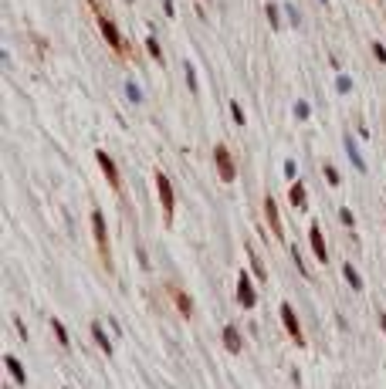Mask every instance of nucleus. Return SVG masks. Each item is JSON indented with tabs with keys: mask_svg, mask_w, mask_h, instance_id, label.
<instances>
[{
	"mask_svg": "<svg viewBox=\"0 0 386 389\" xmlns=\"http://www.w3.org/2000/svg\"><path fill=\"white\" fill-rule=\"evenodd\" d=\"M335 88H339L342 95H346V91H352V81H349L346 75H339V81H335Z\"/></svg>",
	"mask_w": 386,
	"mask_h": 389,
	"instance_id": "22",
	"label": "nucleus"
},
{
	"mask_svg": "<svg viewBox=\"0 0 386 389\" xmlns=\"http://www.w3.org/2000/svg\"><path fill=\"white\" fill-rule=\"evenodd\" d=\"M156 189H159V200H163V213H166V220H173V203H176V197H173V183L170 176H163V173H156Z\"/></svg>",
	"mask_w": 386,
	"mask_h": 389,
	"instance_id": "2",
	"label": "nucleus"
},
{
	"mask_svg": "<svg viewBox=\"0 0 386 389\" xmlns=\"http://www.w3.org/2000/svg\"><path fill=\"white\" fill-rule=\"evenodd\" d=\"M379 325H383V332H386V311H379Z\"/></svg>",
	"mask_w": 386,
	"mask_h": 389,
	"instance_id": "29",
	"label": "nucleus"
},
{
	"mask_svg": "<svg viewBox=\"0 0 386 389\" xmlns=\"http://www.w3.org/2000/svg\"><path fill=\"white\" fill-rule=\"evenodd\" d=\"M91 230H95V244H99V251H102L105 264H109V233H105V217H102V210H91Z\"/></svg>",
	"mask_w": 386,
	"mask_h": 389,
	"instance_id": "4",
	"label": "nucleus"
},
{
	"mask_svg": "<svg viewBox=\"0 0 386 389\" xmlns=\"http://www.w3.org/2000/svg\"><path fill=\"white\" fill-rule=\"evenodd\" d=\"M288 197H292V203H295V210H305V186H302V183H292Z\"/></svg>",
	"mask_w": 386,
	"mask_h": 389,
	"instance_id": "14",
	"label": "nucleus"
},
{
	"mask_svg": "<svg viewBox=\"0 0 386 389\" xmlns=\"http://www.w3.org/2000/svg\"><path fill=\"white\" fill-rule=\"evenodd\" d=\"M51 328H55V335H58V342L65 345V349H68V345H71V338H68V328H65V325L58 322V318H51Z\"/></svg>",
	"mask_w": 386,
	"mask_h": 389,
	"instance_id": "16",
	"label": "nucleus"
},
{
	"mask_svg": "<svg viewBox=\"0 0 386 389\" xmlns=\"http://www.w3.org/2000/svg\"><path fill=\"white\" fill-rule=\"evenodd\" d=\"M125 95H129V102H142V91L136 81H125Z\"/></svg>",
	"mask_w": 386,
	"mask_h": 389,
	"instance_id": "19",
	"label": "nucleus"
},
{
	"mask_svg": "<svg viewBox=\"0 0 386 389\" xmlns=\"http://www.w3.org/2000/svg\"><path fill=\"white\" fill-rule=\"evenodd\" d=\"M224 345H227L230 352H240V349H244V338H240V332L234 328V325H227V328H224Z\"/></svg>",
	"mask_w": 386,
	"mask_h": 389,
	"instance_id": "10",
	"label": "nucleus"
},
{
	"mask_svg": "<svg viewBox=\"0 0 386 389\" xmlns=\"http://www.w3.org/2000/svg\"><path fill=\"white\" fill-rule=\"evenodd\" d=\"M95 159H99V166H102V173L109 176V183H112V186L119 189V173H115V163L109 159V153H102V149H99V153H95Z\"/></svg>",
	"mask_w": 386,
	"mask_h": 389,
	"instance_id": "8",
	"label": "nucleus"
},
{
	"mask_svg": "<svg viewBox=\"0 0 386 389\" xmlns=\"http://www.w3.org/2000/svg\"><path fill=\"white\" fill-rule=\"evenodd\" d=\"M186 85H190V91H197V71H193L190 61H186Z\"/></svg>",
	"mask_w": 386,
	"mask_h": 389,
	"instance_id": "21",
	"label": "nucleus"
},
{
	"mask_svg": "<svg viewBox=\"0 0 386 389\" xmlns=\"http://www.w3.org/2000/svg\"><path fill=\"white\" fill-rule=\"evenodd\" d=\"M322 4H325V0H322Z\"/></svg>",
	"mask_w": 386,
	"mask_h": 389,
	"instance_id": "30",
	"label": "nucleus"
},
{
	"mask_svg": "<svg viewBox=\"0 0 386 389\" xmlns=\"http://www.w3.org/2000/svg\"><path fill=\"white\" fill-rule=\"evenodd\" d=\"M173 298H176V308H180L183 315H190V311H193V301L186 298V295H183V291H173Z\"/></svg>",
	"mask_w": 386,
	"mask_h": 389,
	"instance_id": "17",
	"label": "nucleus"
},
{
	"mask_svg": "<svg viewBox=\"0 0 386 389\" xmlns=\"http://www.w3.org/2000/svg\"><path fill=\"white\" fill-rule=\"evenodd\" d=\"M325 179H329L332 186H339V183H342V179H339V173H335L332 166H325Z\"/></svg>",
	"mask_w": 386,
	"mask_h": 389,
	"instance_id": "23",
	"label": "nucleus"
},
{
	"mask_svg": "<svg viewBox=\"0 0 386 389\" xmlns=\"http://www.w3.org/2000/svg\"><path fill=\"white\" fill-rule=\"evenodd\" d=\"M264 217H268V223H271V233H274V237H284V233H281V220H278V203H274L271 197L264 200Z\"/></svg>",
	"mask_w": 386,
	"mask_h": 389,
	"instance_id": "9",
	"label": "nucleus"
},
{
	"mask_svg": "<svg viewBox=\"0 0 386 389\" xmlns=\"http://www.w3.org/2000/svg\"><path fill=\"white\" fill-rule=\"evenodd\" d=\"M342 274H346V281L352 284V291H359V288H363V278L356 274V267H352V264H346V267H342Z\"/></svg>",
	"mask_w": 386,
	"mask_h": 389,
	"instance_id": "15",
	"label": "nucleus"
},
{
	"mask_svg": "<svg viewBox=\"0 0 386 389\" xmlns=\"http://www.w3.org/2000/svg\"><path fill=\"white\" fill-rule=\"evenodd\" d=\"M281 322H284V328H288V335H292V338H295L298 345L305 342V338H302V325H298V315H295V308H292V305H288V301H284L281 308Z\"/></svg>",
	"mask_w": 386,
	"mask_h": 389,
	"instance_id": "5",
	"label": "nucleus"
},
{
	"mask_svg": "<svg viewBox=\"0 0 386 389\" xmlns=\"http://www.w3.org/2000/svg\"><path fill=\"white\" fill-rule=\"evenodd\" d=\"M146 51H149L153 58H156V61H163V47H159L156 37H146Z\"/></svg>",
	"mask_w": 386,
	"mask_h": 389,
	"instance_id": "18",
	"label": "nucleus"
},
{
	"mask_svg": "<svg viewBox=\"0 0 386 389\" xmlns=\"http://www.w3.org/2000/svg\"><path fill=\"white\" fill-rule=\"evenodd\" d=\"M214 163H217V169H220V179H224V183H234L237 169H234V159H230L227 145H217L214 149Z\"/></svg>",
	"mask_w": 386,
	"mask_h": 389,
	"instance_id": "3",
	"label": "nucleus"
},
{
	"mask_svg": "<svg viewBox=\"0 0 386 389\" xmlns=\"http://www.w3.org/2000/svg\"><path fill=\"white\" fill-rule=\"evenodd\" d=\"M237 301L244 305V308H254L258 305V295H254V288H251V278L240 271V278H237Z\"/></svg>",
	"mask_w": 386,
	"mask_h": 389,
	"instance_id": "6",
	"label": "nucleus"
},
{
	"mask_svg": "<svg viewBox=\"0 0 386 389\" xmlns=\"http://www.w3.org/2000/svg\"><path fill=\"white\" fill-rule=\"evenodd\" d=\"M91 338H95V345H99L102 352H112V342H109V335H105V328L99 322L91 325Z\"/></svg>",
	"mask_w": 386,
	"mask_h": 389,
	"instance_id": "13",
	"label": "nucleus"
},
{
	"mask_svg": "<svg viewBox=\"0 0 386 389\" xmlns=\"http://www.w3.org/2000/svg\"><path fill=\"white\" fill-rule=\"evenodd\" d=\"M295 115H298V119H308V102H298V105H295Z\"/></svg>",
	"mask_w": 386,
	"mask_h": 389,
	"instance_id": "26",
	"label": "nucleus"
},
{
	"mask_svg": "<svg viewBox=\"0 0 386 389\" xmlns=\"http://www.w3.org/2000/svg\"><path fill=\"white\" fill-rule=\"evenodd\" d=\"M268 21H271V27H278V7L274 4H268Z\"/></svg>",
	"mask_w": 386,
	"mask_h": 389,
	"instance_id": "25",
	"label": "nucleus"
},
{
	"mask_svg": "<svg viewBox=\"0 0 386 389\" xmlns=\"http://www.w3.org/2000/svg\"><path fill=\"white\" fill-rule=\"evenodd\" d=\"M4 366L11 369V376H14V382H27V372H24V366L17 362L14 356H4Z\"/></svg>",
	"mask_w": 386,
	"mask_h": 389,
	"instance_id": "12",
	"label": "nucleus"
},
{
	"mask_svg": "<svg viewBox=\"0 0 386 389\" xmlns=\"http://www.w3.org/2000/svg\"><path fill=\"white\" fill-rule=\"evenodd\" d=\"M163 11L170 14V17H173V14H176V7H173V0H163Z\"/></svg>",
	"mask_w": 386,
	"mask_h": 389,
	"instance_id": "28",
	"label": "nucleus"
},
{
	"mask_svg": "<svg viewBox=\"0 0 386 389\" xmlns=\"http://www.w3.org/2000/svg\"><path fill=\"white\" fill-rule=\"evenodd\" d=\"M342 142H346V153H349V159H352V166L359 169V173H366V159H363V156H359V149H356V142H352V135H346V139H342Z\"/></svg>",
	"mask_w": 386,
	"mask_h": 389,
	"instance_id": "11",
	"label": "nucleus"
},
{
	"mask_svg": "<svg viewBox=\"0 0 386 389\" xmlns=\"http://www.w3.org/2000/svg\"><path fill=\"white\" fill-rule=\"evenodd\" d=\"M308 240H312V251H315L318 261H325V257H329V251H325V240H322V227H318V223H312V227H308Z\"/></svg>",
	"mask_w": 386,
	"mask_h": 389,
	"instance_id": "7",
	"label": "nucleus"
},
{
	"mask_svg": "<svg viewBox=\"0 0 386 389\" xmlns=\"http://www.w3.org/2000/svg\"><path fill=\"white\" fill-rule=\"evenodd\" d=\"M339 220L346 223V227H352V210H346V207H342V210H339Z\"/></svg>",
	"mask_w": 386,
	"mask_h": 389,
	"instance_id": "27",
	"label": "nucleus"
},
{
	"mask_svg": "<svg viewBox=\"0 0 386 389\" xmlns=\"http://www.w3.org/2000/svg\"><path fill=\"white\" fill-rule=\"evenodd\" d=\"M88 7L95 11V21H99V27H102V37L109 41V47H112L115 55H125V41H122V34H119V27H115V21L95 4V0H88Z\"/></svg>",
	"mask_w": 386,
	"mask_h": 389,
	"instance_id": "1",
	"label": "nucleus"
},
{
	"mask_svg": "<svg viewBox=\"0 0 386 389\" xmlns=\"http://www.w3.org/2000/svg\"><path fill=\"white\" fill-rule=\"evenodd\" d=\"M373 55H376V61H379V65H383V61H386V47L379 44V41H376V44H373Z\"/></svg>",
	"mask_w": 386,
	"mask_h": 389,
	"instance_id": "24",
	"label": "nucleus"
},
{
	"mask_svg": "<svg viewBox=\"0 0 386 389\" xmlns=\"http://www.w3.org/2000/svg\"><path fill=\"white\" fill-rule=\"evenodd\" d=\"M230 119H234L237 125H244V109H240L237 102H230Z\"/></svg>",
	"mask_w": 386,
	"mask_h": 389,
	"instance_id": "20",
	"label": "nucleus"
}]
</instances>
